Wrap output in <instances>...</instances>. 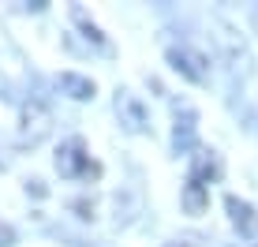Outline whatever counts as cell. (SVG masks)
<instances>
[{
  "instance_id": "7a4b0ae2",
  "label": "cell",
  "mask_w": 258,
  "mask_h": 247,
  "mask_svg": "<svg viewBox=\"0 0 258 247\" xmlns=\"http://www.w3.org/2000/svg\"><path fill=\"white\" fill-rule=\"evenodd\" d=\"M49 131H52V112L41 101H26L19 109V143L38 146L41 139H49Z\"/></svg>"
},
{
  "instance_id": "52a82bcc",
  "label": "cell",
  "mask_w": 258,
  "mask_h": 247,
  "mask_svg": "<svg viewBox=\"0 0 258 247\" xmlns=\"http://www.w3.org/2000/svg\"><path fill=\"white\" fill-rule=\"evenodd\" d=\"M180 202H183V210H187L191 217L206 214V206H210V188L187 176V183H183V195H180Z\"/></svg>"
},
{
  "instance_id": "5b68a950",
  "label": "cell",
  "mask_w": 258,
  "mask_h": 247,
  "mask_svg": "<svg viewBox=\"0 0 258 247\" xmlns=\"http://www.w3.org/2000/svg\"><path fill=\"white\" fill-rule=\"evenodd\" d=\"M225 210H228V217H232V225L239 228V236H243V240H254L258 236V214H254L251 202H243L236 195H225Z\"/></svg>"
},
{
  "instance_id": "2e32d148",
  "label": "cell",
  "mask_w": 258,
  "mask_h": 247,
  "mask_svg": "<svg viewBox=\"0 0 258 247\" xmlns=\"http://www.w3.org/2000/svg\"><path fill=\"white\" fill-rule=\"evenodd\" d=\"M254 247H258V243H254Z\"/></svg>"
},
{
  "instance_id": "8fae6325",
  "label": "cell",
  "mask_w": 258,
  "mask_h": 247,
  "mask_svg": "<svg viewBox=\"0 0 258 247\" xmlns=\"http://www.w3.org/2000/svg\"><path fill=\"white\" fill-rule=\"evenodd\" d=\"M71 19H75V23H79V26L86 30V38H90V41H97V45H105V34H101V30H97V26L90 23V15H86V12H83L79 4L71 8Z\"/></svg>"
},
{
  "instance_id": "3957f363",
  "label": "cell",
  "mask_w": 258,
  "mask_h": 247,
  "mask_svg": "<svg viewBox=\"0 0 258 247\" xmlns=\"http://www.w3.org/2000/svg\"><path fill=\"white\" fill-rule=\"evenodd\" d=\"M116 116H120V124H123L127 131H146V124H150V109L142 105L139 94L120 90V94H116Z\"/></svg>"
},
{
  "instance_id": "4fadbf2b",
  "label": "cell",
  "mask_w": 258,
  "mask_h": 247,
  "mask_svg": "<svg viewBox=\"0 0 258 247\" xmlns=\"http://www.w3.org/2000/svg\"><path fill=\"white\" fill-rule=\"evenodd\" d=\"M30 191H34V195L41 199V195H45V183H41V180H30Z\"/></svg>"
},
{
  "instance_id": "8992f818",
  "label": "cell",
  "mask_w": 258,
  "mask_h": 247,
  "mask_svg": "<svg viewBox=\"0 0 258 247\" xmlns=\"http://www.w3.org/2000/svg\"><path fill=\"white\" fill-rule=\"evenodd\" d=\"M56 83H60V90H64L68 98H75V101H90L94 94H97L94 79H86V75H79V72H60Z\"/></svg>"
},
{
  "instance_id": "6da1fadb",
  "label": "cell",
  "mask_w": 258,
  "mask_h": 247,
  "mask_svg": "<svg viewBox=\"0 0 258 247\" xmlns=\"http://www.w3.org/2000/svg\"><path fill=\"white\" fill-rule=\"evenodd\" d=\"M56 169H60V176H68V180H75V176H101V165L90 161L83 139H68V143L60 146Z\"/></svg>"
},
{
  "instance_id": "5bb4252c",
  "label": "cell",
  "mask_w": 258,
  "mask_h": 247,
  "mask_svg": "<svg viewBox=\"0 0 258 247\" xmlns=\"http://www.w3.org/2000/svg\"><path fill=\"white\" fill-rule=\"evenodd\" d=\"M168 247H187V243H168Z\"/></svg>"
},
{
  "instance_id": "7c38bea8",
  "label": "cell",
  "mask_w": 258,
  "mask_h": 247,
  "mask_svg": "<svg viewBox=\"0 0 258 247\" xmlns=\"http://www.w3.org/2000/svg\"><path fill=\"white\" fill-rule=\"evenodd\" d=\"M0 247H15V228L0 221Z\"/></svg>"
},
{
  "instance_id": "30bf717a",
  "label": "cell",
  "mask_w": 258,
  "mask_h": 247,
  "mask_svg": "<svg viewBox=\"0 0 258 247\" xmlns=\"http://www.w3.org/2000/svg\"><path fill=\"white\" fill-rule=\"evenodd\" d=\"M213 30H217V41H221V45H225L228 49V56H232V60H247V49H243V38H239V34L232 30V26H228V23H213Z\"/></svg>"
},
{
  "instance_id": "9a60e30c",
  "label": "cell",
  "mask_w": 258,
  "mask_h": 247,
  "mask_svg": "<svg viewBox=\"0 0 258 247\" xmlns=\"http://www.w3.org/2000/svg\"><path fill=\"white\" fill-rule=\"evenodd\" d=\"M254 26H258V8H254Z\"/></svg>"
},
{
  "instance_id": "277c9868",
  "label": "cell",
  "mask_w": 258,
  "mask_h": 247,
  "mask_svg": "<svg viewBox=\"0 0 258 247\" xmlns=\"http://www.w3.org/2000/svg\"><path fill=\"white\" fill-rule=\"evenodd\" d=\"M168 64H172L183 79H191V83H202V79H206V60H202V52H195L187 45L168 49Z\"/></svg>"
},
{
  "instance_id": "9c48e42d",
  "label": "cell",
  "mask_w": 258,
  "mask_h": 247,
  "mask_svg": "<svg viewBox=\"0 0 258 247\" xmlns=\"http://www.w3.org/2000/svg\"><path fill=\"white\" fill-rule=\"evenodd\" d=\"M172 143H176V150H191L195 146V109H187V105H183V120L176 116Z\"/></svg>"
},
{
  "instance_id": "ba28073f",
  "label": "cell",
  "mask_w": 258,
  "mask_h": 247,
  "mask_svg": "<svg viewBox=\"0 0 258 247\" xmlns=\"http://www.w3.org/2000/svg\"><path fill=\"white\" fill-rule=\"evenodd\" d=\"M217 176H221V161H217V154H213V150H195V169H191V180L210 183V180H217Z\"/></svg>"
}]
</instances>
